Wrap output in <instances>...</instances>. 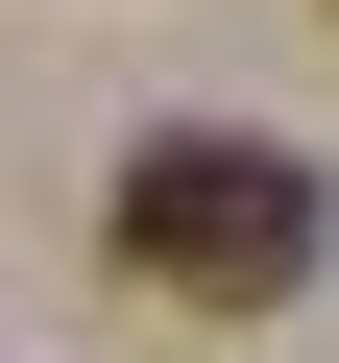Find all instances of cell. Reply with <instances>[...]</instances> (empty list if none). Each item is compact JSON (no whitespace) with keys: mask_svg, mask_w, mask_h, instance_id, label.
<instances>
[{"mask_svg":"<svg viewBox=\"0 0 339 363\" xmlns=\"http://www.w3.org/2000/svg\"><path fill=\"white\" fill-rule=\"evenodd\" d=\"M121 267H145V291H194V315H267V291L315 267V169H291V145H243V121L121 145Z\"/></svg>","mask_w":339,"mask_h":363,"instance_id":"obj_1","label":"cell"}]
</instances>
